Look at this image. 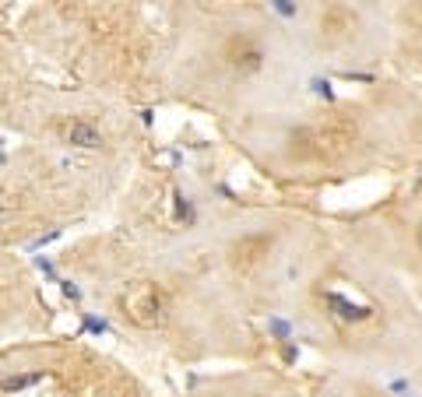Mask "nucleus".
<instances>
[{"mask_svg":"<svg viewBox=\"0 0 422 397\" xmlns=\"http://www.w3.org/2000/svg\"><path fill=\"white\" fill-rule=\"evenodd\" d=\"M21 127L36 134L53 155L64 159H99L109 162L127 148V127L109 102H81V99H56L36 95L18 106Z\"/></svg>","mask_w":422,"mask_h":397,"instance_id":"obj_8","label":"nucleus"},{"mask_svg":"<svg viewBox=\"0 0 422 397\" xmlns=\"http://www.w3.org/2000/svg\"><path fill=\"white\" fill-rule=\"evenodd\" d=\"M317 239L307 222L257 211L225 222L208 247V264L222 271L225 288L250 299H275L292 292L317 253Z\"/></svg>","mask_w":422,"mask_h":397,"instance_id":"obj_6","label":"nucleus"},{"mask_svg":"<svg viewBox=\"0 0 422 397\" xmlns=\"http://www.w3.org/2000/svg\"><path fill=\"white\" fill-rule=\"evenodd\" d=\"M366 250L422 267V190L387 204L366 225Z\"/></svg>","mask_w":422,"mask_h":397,"instance_id":"obj_9","label":"nucleus"},{"mask_svg":"<svg viewBox=\"0 0 422 397\" xmlns=\"http://www.w3.org/2000/svg\"><path fill=\"white\" fill-rule=\"evenodd\" d=\"M292 295H299V313L285 317L292 334L303 330L331 348L395 355L415 334L408 302L366 257L317 250Z\"/></svg>","mask_w":422,"mask_h":397,"instance_id":"obj_4","label":"nucleus"},{"mask_svg":"<svg viewBox=\"0 0 422 397\" xmlns=\"http://www.w3.org/2000/svg\"><path fill=\"white\" fill-rule=\"evenodd\" d=\"M289 21L299 53H307L342 78L366 71L395 46L398 0H271Z\"/></svg>","mask_w":422,"mask_h":397,"instance_id":"obj_7","label":"nucleus"},{"mask_svg":"<svg viewBox=\"0 0 422 397\" xmlns=\"http://www.w3.org/2000/svg\"><path fill=\"white\" fill-rule=\"evenodd\" d=\"M247 151L271 172L292 183L355 176L395 151L387 109L327 99L303 113H260L243 131Z\"/></svg>","mask_w":422,"mask_h":397,"instance_id":"obj_5","label":"nucleus"},{"mask_svg":"<svg viewBox=\"0 0 422 397\" xmlns=\"http://www.w3.org/2000/svg\"><path fill=\"white\" fill-rule=\"evenodd\" d=\"M296 36L275 4L194 0L179 11L166 78L187 99L260 116L296 88Z\"/></svg>","mask_w":422,"mask_h":397,"instance_id":"obj_1","label":"nucleus"},{"mask_svg":"<svg viewBox=\"0 0 422 397\" xmlns=\"http://www.w3.org/2000/svg\"><path fill=\"white\" fill-rule=\"evenodd\" d=\"M4 71H8V64H4V60H0V78H4Z\"/></svg>","mask_w":422,"mask_h":397,"instance_id":"obj_11","label":"nucleus"},{"mask_svg":"<svg viewBox=\"0 0 422 397\" xmlns=\"http://www.w3.org/2000/svg\"><path fill=\"white\" fill-rule=\"evenodd\" d=\"M395 46L405 60L422 67V0H398L395 11Z\"/></svg>","mask_w":422,"mask_h":397,"instance_id":"obj_10","label":"nucleus"},{"mask_svg":"<svg viewBox=\"0 0 422 397\" xmlns=\"http://www.w3.org/2000/svg\"><path fill=\"white\" fill-rule=\"evenodd\" d=\"M257 4H271V0H257Z\"/></svg>","mask_w":422,"mask_h":397,"instance_id":"obj_13","label":"nucleus"},{"mask_svg":"<svg viewBox=\"0 0 422 397\" xmlns=\"http://www.w3.org/2000/svg\"><path fill=\"white\" fill-rule=\"evenodd\" d=\"M152 0H28L21 32L102 88L137 91L166 74Z\"/></svg>","mask_w":422,"mask_h":397,"instance_id":"obj_3","label":"nucleus"},{"mask_svg":"<svg viewBox=\"0 0 422 397\" xmlns=\"http://www.w3.org/2000/svg\"><path fill=\"white\" fill-rule=\"evenodd\" d=\"M85 260L88 285H99L106 302V327L120 324L141 338L179 348L243 341L239 313L229 310L219 285H204L190 264L134 253L116 242L92 247Z\"/></svg>","mask_w":422,"mask_h":397,"instance_id":"obj_2","label":"nucleus"},{"mask_svg":"<svg viewBox=\"0 0 422 397\" xmlns=\"http://www.w3.org/2000/svg\"><path fill=\"white\" fill-rule=\"evenodd\" d=\"M4 4H11V0H0V8H4Z\"/></svg>","mask_w":422,"mask_h":397,"instance_id":"obj_12","label":"nucleus"}]
</instances>
